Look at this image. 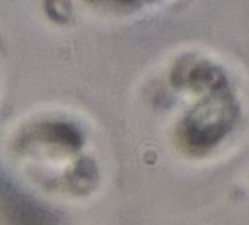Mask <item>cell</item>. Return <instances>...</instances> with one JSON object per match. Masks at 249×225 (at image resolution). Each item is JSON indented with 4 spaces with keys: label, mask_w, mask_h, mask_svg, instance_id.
Here are the masks:
<instances>
[]
</instances>
